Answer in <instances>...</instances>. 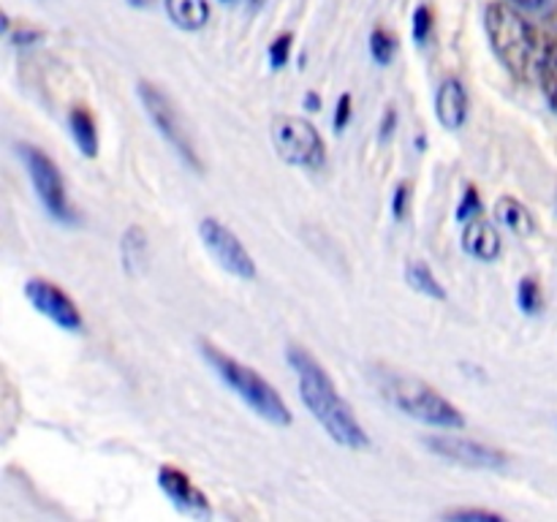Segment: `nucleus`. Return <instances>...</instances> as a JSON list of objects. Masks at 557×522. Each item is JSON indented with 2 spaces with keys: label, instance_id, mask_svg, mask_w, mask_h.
Segmentation results:
<instances>
[{
  "label": "nucleus",
  "instance_id": "1",
  "mask_svg": "<svg viewBox=\"0 0 557 522\" xmlns=\"http://www.w3.org/2000/svg\"><path fill=\"white\" fill-rule=\"evenodd\" d=\"M288 364L297 373L299 381V397L313 413L315 422L326 430L335 444L346 446V449H364L370 444L368 433L362 430L359 419L354 417L351 406L341 397L335 381L330 378L319 359L308 351V348L288 346Z\"/></svg>",
  "mask_w": 557,
  "mask_h": 522
},
{
  "label": "nucleus",
  "instance_id": "2",
  "mask_svg": "<svg viewBox=\"0 0 557 522\" xmlns=\"http://www.w3.org/2000/svg\"><path fill=\"white\" fill-rule=\"evenodd\" d=\"M484 33L490 38L495 58L504 63L515 79H539V69L547 54L549 36H542L528 20H522L511 5L490 3L484 11Z\"/></svg>",
  "mask_w": 557,
  "mask_h": 522
},
{
  "label": "nucleus",
  "instance_id": "3",
  "mask_svg": "<svg viewBox=\"0 0 557 522\" xmlns=\"http://www.w3.org/2000/svg\"><path fill=\"white\" fill-rule=\"evenodd\" d=\"M375 386L381 395L403 411L406 417L419 419V422L430 424V427H446L460 430L466 427V417L460 408L451 406L435 386L428 381L417 378V375H406L400 370H375Z\"/></svg>",
  "mask_w": 557,
  "mask_h": 522
},
{
  "label": "nucleus",
  "instance_id": "4",
  "mask_svg": "<svg viewBox=\"0 0 557 522\" xmlns=\"http://www.w3.org/2000/svg\"><path fill=\"white\" fill-rule=\"evenodd\" d=\"M201 357H205V362L221 375L223 384H226L234 395L243 397L261 419H267V422L275 424V427H288V424H292V411H288V406L283 402V397L277 395L275 386L267 378H261L253 368H248V364L228 357L226 351H221V348L205 340H201Z\"/></svg>",
  "mask_w": 557,
  "mask_h": 522
},
{
  "label": "nucleus",
  "instance_id": "5",
  "mask_svg": "<svg viewBox=\"0 0 557 522\" xmlns=\"http://www.w3.org/2000/svg\"><path fill=\"white\" fill-rule=\"evenodd\" d=\"M16 152H20L22 163H25L27 174H30L33 188H36L38 201H41L44 210L49 212V217L63 223V226H76V223H79V215H76L69 196H65L63 174L54 166L52 158L33 145H16Z\"/></svg>",
  "mask_w": 557,
  "mask_h": 522
},
{
  "label": "nucleus",
  "instance_id": "6",
  "mask_svg": "<svg viewBox=\"0 0 557 522\" xmlns=\"http://www.w3.org/2000/svg\"><path fill=\"white\" fill-rule=\"evenodd\" d=\"M139 101L141 107H145L147 117H150L152 125L158 128V134L172 145V150L177 152L194 172H205V163H201L199 152H196L188 125L180 117V112L174 109V103L169 101L166 92H163L161 87L150 85V82H139Z\"/></svg>",
  "mask_w": 557,
  "mask_h": 522
},
{
  "label": "nucleus",
  "instance_id": "7",
  "mask_svg": "<svg viewBox=\"0 0 557 522\" xmlns=\"http://www.w3.org/2000/svg\"><path fill=\"white\" fill-rule=\"evenodd\" d=\"M272 145L277 156L299 169H321L326 161V147L313 123L294 114H277L272 120Z\"/></svg>",
  "mask_w": 557,
  "mask_h": 522
},
{
  "label": "nucleus",
  "instance_id": "8",
  "mask_svg": "<svg viewBox=\"0 0 557 522\" xmlns=\"http://www.w3.org/2000/svg\"><path fill=\"white\" fill-rule=\"evenodd\" d=\"M424 446L433 455L457 462V465L471 468V471H504L509 465L506 451L493 449V446L479 444V440L471 438H460V435H428Z\"/></svg>",
  "mask_w": 557,
  "mask_h": 522
},
{
  "label": "nucleus",
  "instance_id": "9",
  "mask_svg": "<svg viewBox=\"0 0 557 522\" xmlns=\"http://www.w3.org/2000/svg\"><path fill=\"white\" fill-rule=\"evenodd\" d=\"M199 234L205 248L210 250L212 259L228 272V275L239 277V281H253L256 277V261L253 256L245 250V245L223 226L215 217H205L199 223Z\"/></svg>",
  "mask_w": 557,
  "mask_h": 522
},
{
  "label": "nucleus",
  "instance_id": "10",
  "mask_svg": "<svg viewBox=\"0 0 557 522\" xmlns=\"http://www.w3.org/2000/svg\"><path fill=\"white\" fill-rule=\"evenodd\" d=\"M25 297L33 304V310L41 315H47L54 326L65 332H82L85 321H82L79 308L74 304V299L63 291L60 286H54L47 277H30L25 283Z\"/></svg>",
  "mask_w": 557,
  "mask_h": 522
},
{
  "label": "nucleus",
  "instance_id": "11",
  "mask_svg": "<svg viewBox=\"0 0 557 522\" xmlns=\"http://www.w3.org/2000/svg\"><path fill=\"white\" fill-rule=\"evenodd\" d=\"M158 487L163 489L172 506L177 511H183L185 517H194V520H210L212 506L210 498L190 482V476L185 471L174 465H161L158 471Z\"/></svg>",
  "mask_w": 557,
  "mask_h": 522
},
{
  "label": "nucleus",
  "instance_id": "12",
  "mask_svg": "<svg viewBox=\"0 0 557 522\" xmlns=\"http://www.w3.org/2000/svg\"><path fill=\"white\" fill-rule=\"evenodd\" d=\"M435 114L446 130L462 128L468 120V92L460 79H446L435 92Z\"/></svg>",
  "mask_w": 557,
  "mask_h": 522
},
{
  "label": "nucleus",
  "instance_id": "13",
  "mask_svg": "<svg viewBox=\"0 0 557 522\" xmlns=\"http://www.w3.org/2000/svg\"><path fill=\"white\" fill-rule=\"evenodd\" d=\"M462 250L479 261H495L500 256V234L484 217H473L462 228Z\"/></svg>",
  "mask_w": 557,
  "mask_h": 522
},
{
  "label": "nucleus",
  "instance_id": "14",
  "mask_svg": "<svg viewBox=\"0 0 557 522\" xmlns=\"http://www.w3.org/2000/svg\"><path fill=\"white\" fill-rule=\"evenodd\" d=\"M166 14L180 30H201L210 22V3L207 0H166Z\"/></svg>",
  "mask_w": 557,
  "mask_h": 522
},
{
  "label": "nucleus",
  "instance_id": "15",
  "mask_svg": "<svg viewBox=\"0 0 557 522\" xmlns=\"http://www.w3.org/2000/svg\"><path fill=\"white\" fill-rule=\"evenodd\" d=\"M495 215H498V221L504 223L509 232H515L517 237H531V234H536V217H533V212L528 210L522 201H517L515 196H504V199L495 204Z\"/></svg>",
  "mask_w": 557,
  "mask_h": 522
},
{
  "label": "nucleus",
  "instance_id": "16",
  "mask_svg": "<svg viewBox=\"0 0 557 522\" xmlns=\"http://www.w3.org/2000/svg\"><path fill=\"white\" fill-rule=\"evenodd\" d=\"M69 128L71 136H74L76 147L85 158H96L98 156V128H96V117L90 114V109L85 107H74L69 112Z\"/></svg>",
  "mask_w": 557,
  "mask_h": 522
},
{
  "label": "nucleus",
  "instance_id": "17",
  "mask_svg": "<svg viewBox=\"0 0 557 522\" xmlns=\"http://www.w3.org/2000/svg\"><path fill=\"white\" fill-rule=\"evenodd\" d=\"M406 283L413 288V291L424 294V297L438 299V302H444V299H446V288L441 286L438 277L430 272V266L424 264V261H408V264H406Z\"/></svg>",
  "mask_w": 557,
  "mask_h": 522
},
{
  "label": "nucleus",
  "instance_id": "18",
  "mask_svg": "<svg viewBox=\"0 0 557 522\" xmlns=\"http://www.w3.org/2000/svg\"><path fill=\"white\" fill-rule=\"evenodd\" d=\"M120 250H123V266L128 275H136V272L145 266L147 259V237L139 226L125 228L123 243H120Z\"/></svg>",
  "mask_w": 557,
  "mask_h": 522
},
{
  "label": "nucleus",
  "instance_id": "19",
  "mask_svg": "<svg viewBox=\"0 0 557 522\" xmlns=\"http://www.w3.org/2000/svg\"><path fill=\"white\" fill-rule=\"evenodd\" d=\"M539 82H542V90L547 96L549 107L557 112V41L549 38L547 54L542 60V69H539Z\"/></svg>",
  "mask_w": 557,
  "mask_h": 522
},
{
  "label": "nucleus",
  "instance_id": "20",
  "mask_svg": "<svg viewBox=\"0 0 557 522\" xmlns=\"http://www.w3.org/2000/svg\"><path fill=\"white\" fill-rule=\"evenodd\" d=\"M517 302H520V310L525 315H539L544 310V297L542 288L533 277H522L520 288H517Z\"/></svg>",
  "mask_w": 557,
  "mask_h": 522
},
{
  "label": "nucleus",
  "instance_id": "21",
  "mask_svg": "<svg viewBox=\"0 0 557 522\" xmlns=\"http://www.w3.org/2000/svg\"><path fill=\"white\" fill-rule=\"evenodd\" d=\"M395 49H397L395 36H389L384 27H375V30L370 33V58H373L379 65H389L392 58H395Z\"/></svg>",
  "mask_w": 557,
  "mask_h": 522
},
{
  "label": "nucleus",
  "instance_id": "22",
  "mask_svg": "<svg viewBox=\"0 0 557 522\" xmlns=\"http://www.w3.org/2000/svg\"><path fill=\"white\" fill-rule=\"evenodd\" d=\"M482 212H484L482 196H479V190L473 188V185H468L466 194H462V199H460V204H457L455 217L460 223H468V221H473V217H482Z\"/></svg>",
  "mask_w": 557,
  "mask_h": 522
},
{
  "label": "nucleus",
  "instance_id": "23",
  "mask_svg": "<svg viewBox=\"0 0 557 522\" xmlns=\"http://www.w3.org/2000/svg\"><path fill=\"white\" fill-rule=\"evenodd\" d=\"M430 30H433V14H430L428 5H419V9L413 11V22H411L413 44L424 47V44H428V38H430Z\"/></svg>",
  "mask_w": 557,
  "mask_h": 522
},
{
  "label": "nucleus",
  "instance_id": "24",
  "mask_svg": "<svg viewBox=\"0 0 557 522\" xmlns=\"http://www.w3.org/2000/svg\"><path fill=\"white\" fill-rule=\"evenodd\" d=\"M444 520H449V522H479V520L504 522V514H495V511H487V509H451V511H446Z\"/></svg>",
  "mask_w": 557,
  "mask_h": 522
},
{
  "label": "nucleus",
  "instance_id": "25",
  "mask_svg": "<svg viewBox=\"0 0 557 522\" xmlns=\"http://www.w3.org/2000/svg\"><path fill=\"white\" fill-rule=\"evenodd\" d=\"M292 41H294L292 33H283V36H277L275 41L270 44V65H272V71H281L283 65L288 63V54H292Z\"/></svg>",
  "mask_w": 557,
  "mask_h": 522
},
{
  "label": "nucleus",
  "instance_id": "26",
  "mask_svg": "<svg viewBox=\"0 0 557 522\" xmlns=\"http://www.w3.org/2000/svg\"><path fill=\"white\" fill-rule=\"evenodd\" d=\"M408 199H411V185L397 183L395 196H392V215H395V221H403V217H406Z\"/></svg>",
  "mask_w": 557,
  "mask_h": 522
},
{
  "label": "nucleus",
  "instance_id": "27",
  "mask_svg": "<svg viewBox=\"0 0 557 522\" xmlns=\"http://www.w3.org/2000/svg\"><path fill=\"white\" fill-rule=\"evenodd\" d=\"M348 120H351V96L343 92V96L337 98V107H335V130L346 128Z\"/></svg>",
  "mask_w": 557,
  "mask_h": 522
},
{
  "label": "nucleus",
  "instance_id": "28",
  "mask_svg": "<svg viewBox=\"0 0 557 522\" xmlns=\"http://www.w3.org/2000/svg\"><path fill=\"white\" fill-rule=\"evenodd\" d=\"M395 125H397V112L395 107H386L384 120H381V141H389V136L395 134Z\"/></svg>",
  "mask_w": 557,
  "mask_h": 522
},
{
  "label": "nucleus",
  "instance_id": "29",
  "mask_svg": "<svg viewBox=\"0 0 557 522\" xmlns=\"http://www.w3.org/2000/svg\"><path fill=\"white\" fill-rule=\"evenodd\" d=\"M9 38L16 44V47H27V44L38 41V38H41V33H38V30H27V27H20V30H16V33H9Z\"/></svg>",
  "mask_w": 557,
  "mask_h": 522
},
{
  "label": "nucleus",
  "instance_id": "30",
  "mask_svg": "<svg viewBox=\"0 0 557 522\" xmlns=\"http://www.w3.org/2000/svg\"><path fill=\"white\" fill-rule=\"evenodd\" d=\"M305 107H308L310 112H319V109H321V98L315 96V92H308V96H305Z\"/></svg>",
  "mask_w": 557,
  "mask_h": 522
},
{
  "label": "nucleus",
  "instance_id": "31",
  "mask_svg": "<svg viewBox=\"0 0 557 522\" xmlns=\"http://www.w3.org/2000/svg\"><path fill=\"white\" fill-rule=\"evenodd\" d=\"M131 5H136V9H147V5H152V0H128Z\"/></svg>",
  "mask_w": 557,
  "mask_h": 522
},
{
  "label": "nucleus",
  "instance_id": "32",
  "mask_svg": "<svg viewBox=\"0 0 557 522\" xmlns=\"http://www.w3.org/2000/svg\"><path fill=\"white\" fill-rule=\"evenodd\" d=\"M515 3L528 5V9H533V5H539V3H542V0H515Z\"/></svg>",
  "mask_w": 557,
  "mask_h": 522
},
{
  "label": "nucleus",
  "instance_id": "33",
  "mask_svg": "<svg viewBox=\"0 0 557 522\" xmlns=\"http://www.w3.org/2000/svg\"><path fill=\"white\" fill-rule=\"evenodd\" d=\"M223 3H232V0H223Z\"/></svg>",
  "mask_w": 557,
  "mask_h": 522
}]
</instances>
